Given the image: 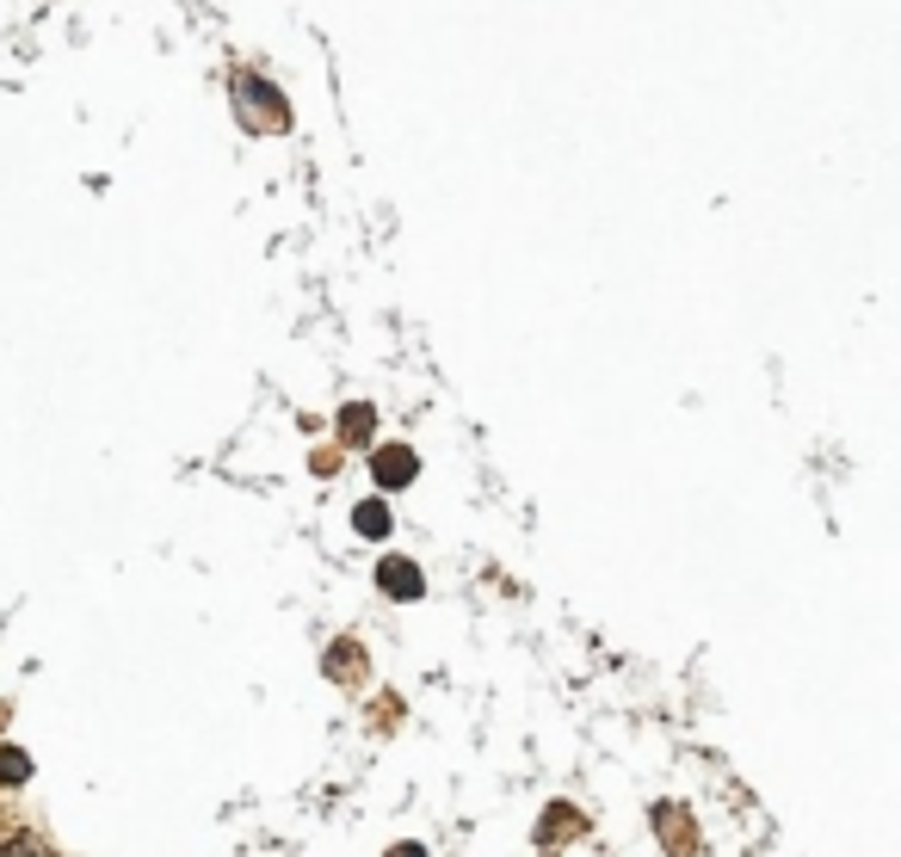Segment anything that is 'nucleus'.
Masks as SVG:
<instances>
[{
    "mask_svg": "<svg viewBox=\"0 0 901 857\" xmlns=\"http://www.w3.org/2000/svg\"><path fill=\"white\" fill-rule=\"evenodd\" d=\"M384 587L389 592H421V574H414V568H408V574L402 568H384Z\"/></svg>",
    "mask_w": 901,
    "mask_h": 857,
    "instance_id": "nucleus-2",
    "label": "nucleus"
},
{
    "mask_svg": "<svg viewBox=\"0 0 901 857\" xmlns=\"http://www.w3.org/2000/svg\"><path fill=\"white\" fill-rule=\"evenodd\" d=\"M396 857H421V852H396Z\"/></svg>",
    "mask_w": 901,
    "mask_h": 857,
    "instance_id": "nucleus-3",
    "label": "nucleus"
},
{
    "mask_svg": "<svg viewBox=\"0 0 901 857\" xmlns=\"http://www.w3.org/2000/svg\"><path fill=\"white\" fill-rule=\"evenodd\" d=\"M377 476H384V481L414 476V457H408V451H384V457H377Z\"/></svg>",
    "mask_w": 901,
    "mask_h": 857,
    "instance_id": "nucleus-1",
    "label": "nucleus"
}]
</instances>
